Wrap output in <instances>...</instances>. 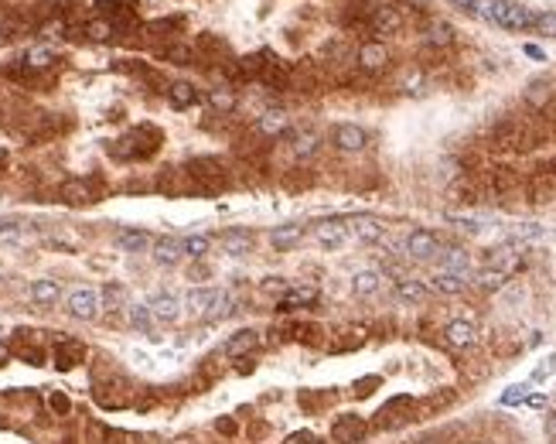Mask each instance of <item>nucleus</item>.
I'll list each match as a JSON object with an SVG mask.
<instances>
[{"instance_id": "obj_1", "label": "nucleus", "mask_w": 556, "mask_h": 444, "mask_svg": "<svg viewBox=\"0 0 556 444\" xmlns=\"http://www.w3.org/2000/svg\"><path fill=\"white\" fill-rule=\"evenodd\" d=\"M160 140H164L160 126L140 123V126H133V130H126V133L119 137L117 144L110 147V154L119 158V161H147V158H154L160 151Z\"/></svg>"}, {"instance_id": "obj_2", "label": "nucleus", "mask_w": 556, "mask_h": 444, "mask_svg": "<svg viewBox=\"0 0 556 444\" xmlns=\"http://www.w3.org/2000/svg\"><path fill=\"white\" fill-rule=\"evenodd\" d=\"M185 304H188L192 315L212 318V322L233 315V294H229V290H219V287H195V290L185 297Z\"/></svg>"}, {"instance_id": "obj_3", "label": "nucleus", "mask_w": 556, "mask_h": 444, "mask_svg": "<svg viewBox=\"0 0 556 444\" xmlns=\"http://www.w3.org/2000/svg\"><path fill=\"white\" fill-rule=\"evenodd\" d=\"M185 178L199 188V192H208V195H219L226 185H229V174L219 158H192L185 164Z\"/></svg>"}, {"instance_id": "obj_4", "label": "nucleus", "mask_w": 556, "mask_h": 444, "mask_svg": "<svg viewBox=\"0 0 556 444\" xmlns=\"http://www.w3.org/2000/svg\"><path fill=\"white\" fill-rule=\"evenodd\" d=\"M491 24H498L505 31H529V28H536V14L522 3H512V0H495Z\"/></svg>"}, {"instance_id": "obj_5", "label": "nucleus", "mask_w": 556, "mask_h": 444, "mask_svg": "<svg viewBox=\"0 0 556 444\" xmlns=\"http://www.w3.org/2000/svg\"><path fill=\"white\" fill-rule=\"evenodd\" d=\"M58 199L72 208H85V205L103 199V185H96V178H69V181H62Z\"/></svg>"}, {"instance_id": "obj_6", "label": "nucleus", "mask_w": 556, "mask_h": 444, "mask_svg": "<svg viewBox=\"0 0 556 444\" xmlns=\"http://www.w3.org/2000/svg\"><path fill=\"white\" fill-rule=\"evenodd\" d=\"M10 356H17L21 363L28 365H44L48 352H44V342H38V331L31 328H17L14 338H10Z\"/></svg>"}, {"instance_id": "obj_7", "label": "nucleus", "mask_w": 556, "mask_h": 444, "mask_svg": "<svg viewBox=\"0 0 556 444\" xmlns=\"http://www.w3.org/2000/svg\"><path fill=\"white\" fill-rule=\"evenodd\" d=\"M99 308H103V301H99V290H92V287H76L65 297V311L79 322H92L99 315Z\"/></svg>"}, {"instance_id": "obj_8", "label": "nucleus", "mask_w": 556, "mask_h": 444, "mask_svg": "<svg viewBox=\"0 0 556 444\" xmlns=\"http://www.w3.org/2000/svg\"><path fill=\"white\" fill-rule=\"evenodd\" d=\"M92 397H96V404L103 406V410H119V406H126V400H130V386H126V379L113 376V379H106V383H96Z\"/></svg>"}, {"instance_id": "obj_9", "label": "nucleus", "mask_w": 556, "mask_h": 444, "mask_svg": "<svg viewBox=\"0 0 556 444\" xmlns=\"http://www.w3.org/2000/svg\"><path fill=\"white\" fill-rule=\"evenodd\" d=\"M82 359H85V345H82L79 338H58V342H55V349H51V363H55L58 372L76 369Z\"/></svg>"}, {"instance_id": "obj_10", "label": "nucleus", "mask_w": 556, "mask_h": 444, "mask_svg": "<svg viewBox=\"0 0 556 444\" xmlns=\"http://www.w3.org/2000/svg\"><path fill=\"white\" fill-rule=\"evenodd\" d=\"M314 240H318L324 249H338V246H345V242L352 240V233H348V219H324V222H318V226H314Z\"/></svg>"}, {"instance_id": "obj_11", "label": "nucleus", "mask_w": 556, "mask_h": 444, "mask_svg": "<svg viewBox=\"0 0 556 444\" xmlns=\"http://www.w3.org/2000/svg\"><path fill=\"white\" fill-rule=\"evenodd\" d=\"M331 144H335L338 151H345V154H355V151H362V147L369 144V133H365L358 123H338V126L331 130Z\"/></svg>"}, {"instance_id": "obj_12", "label": "nucleus", "mask_w": 556, "mask_h": 444, "mask_svg": "<svg viewBox=\"0 0 556 444\" xmlns=\"http://www.w3.org/2000/svg\"><path fill=\"white\" fill-rule=\"evenodd\" d=\"M437 253H440L437 233H430V229H413V233L406 236V256H413V260H434Z\"/></svg>"}, {"instance_id": "obj_13", "label": "nucleus", "mask_w": 556, "mask_h": 444, "mask_svg": "<svg viewBox=\"0 0 556 444\" xmlns=\"http://www.w3.org/2000/svg\"><path fill=\"white\" fill-rule=\"evenodd\" d=\"M369 28H372L376 35H399V31H403V14H399V7L379 3V7L369 14Z\"/></svg>"}, {"instance_id": "obj_14", "label": "nucleus", "mask_w": 556, "mask_h": 444, "mask_svg": "<svg viewBox=\"0 0 556 444\" xmlns=\"http://www.w3.org/2000/svg\"><path fill=\"white\" fill-rule=\"evenodd\" d=\"M365 434H369V424H365L362 417H355V413H345V417H338V420H335V427H331V438H335V444H358Z\"/></svg>"}, {"instance_id": "obj_15", "label": "nucleus", "mask_w": 556, "mask_h": 444, "mask_svg": "<svg viewBox=\"0 0 556 444\" xmlns=\"http://www.w3.org/2000/svg\"><path fill=\"white\" fill-rule=\"evenodd\" d=\"M199 55H205L212 65H222V62H233V44L222 35L205 31V35H199Z\"/></svg>"}, {"instance_id": "obj_16", "label": "nucleus", "mask_w": 556, "mask_h": 444, "mask_svg": "<svg viewBox=\"0 0 556 444\" xmlns=\"http://www.w3.org/2000/svg\"><path fill=\"white\" fill-rule=\"evenodd\" d=\"M389 65V48L382 41H365L358 48V69L362 72H382Z\"/></svg>"}, {"instance_id": "obj_17", "label": "nucleus", "mask_w": 556, "mask_h": 444, "mask_svg": "<svg viewBox=\"0 0 556 444\" xmlns=\"http://www.w3.org/2000/svg\"><path fill=\"white\" fill-rule=\"evenodd\" d=\"M147 308H151L154 322H174V318H181V297H178V294H171V290L154 294V297L147 301Z\"/></svg>"}, {"instance_id": "obj_18", "label": "nucleus", "mask_w": 556, "mask_h": 444, "mask_svg": "<svg viewBox=\"0 0 556 444\" xmlns=\"http://www.w3.org/2000/svg\"><path fill=\"white\" fill-rule=\"evenodd\" d=\"M256 349H260V331H253V328H242L236 335H229L226 345H222V352L233 356V359H242V356H249Z\"/></svg>"}, {"instance_id": "obj_19", "label": "nucleus", "mask_w": 556, "mask_h": 444, "mask_svg": "<svg viewBox=\"0 0 556 444\" xmlns=\"http://www.w3.org/2000/svg\"><path fill=\"white\" fill-rule=\"evenodd\" d=\"M516 188V174L509 171V167H491L488 174H485V181H481V192H488L491 199H502V195H509Z\"/></svg>"}, {"instance_id": "obj_20", "label": "nucleus", "mask_w": 556, "mask_h": 444, "mask_svg": "<svg viewBox=\"0 0 556 444\" xmlns=\"http://www.w3.org/2000/svg\"><path fill=\"white\" fill-rule=\"evenodd\" d=\"M164 96H167V103H171L174 110H192V106L199 103V89H195L192 82H185V79L167 82Z\"/></svg>"}, {"instance_id": "obj_21", "label": "nucleus", "mask_w": 556, "mask_h": 444, "mask_svg": "<svg viewBox=\"0 0 556 444\" xmlns=\"http://www.w3.org/2000/svg\"><path fill=\"white\" fill-rule=\"evenodd\" d=\"M219 242L226 246V253H233V256H246V253H253L256 236H253L249 229L236 226V229H226V233H219Z\"/></svg>"}, {"instance_id": "obj_22", "label": "nucleus", "mask_w": 556, "mask_h": 444, "mask_svg": "<svg viewBox=\"0 0 556 444\" xmlns=\"http://www.w3.org/2000/svg\"><path fill=\"white\" fill-rule=\"evenodd\" d=\"M444 338H447V345H454V349H471L478 342V328H475V322L457 318V322H450L444 328Z\"/></svg>"}, {"instance_id": "obj_23", "label": "nucleus", "mask_w": 556, "mask_h": 444, "mask_svg": "<svg viewBox=\"0 0 556 444\" xmlns=\"http://www.w3.org/2000/svg\"><path fill=\"white\" fill-rule=\"evenodd\" d=\"M256 130L263 137H287V133H294L290 130V117L283 110H263L260 120H256Z\"/></svg>"}, {"instance_id": "obj_24", "label": "nucleus", "mask_w": 556, "mask_h": 444, "mask_svg": "<svg viewBox=\"0 0 556 444\" xmlns=\"http://www.w3.org/2000/svg\"><path fill=\"white\" fill-rule=\"evenodd\" d=\"M151 246H154V263H160V267H174L185 256L181 253V236H158Z\"/></svg>"}, {"instance_id": "obj_25", "label": "nucleus", "mask_w": 556, "mask_h": 444, "mask_svg": "<svg viewBox=\"0 0 556 444\" xmlns=\"http://www.w3.org/2000/svg\"><path fill=\"white\" fill-rule=\"evenodd\" d=\"M304 233H308V229H304L301 222H287V226H273L267 240H270L273 249H290V246H297V242L304 240Z\"/></svg>"}, {"instance_id": "obj_26", "label": "nucleus", "mask_w": 556, "mask_h": 444, "mask_svg": "<svg viewBox=\"0 0 556 444\" xmlns=\"http://www.w3.org/2000/svg\"><path fill=\"white\" fill-rule=\"evenodd\" d=\"M519 263H522V256H519L516 246H498V249H491L488 253V270H502V274H512Z\"/></svg>"}, {"instance_id": "obj_27", "label": "nucleus", "mask_w": 556, "mask_h": 444, "mask_svg": "<svg viewBox=\"0 0 556 444\" xmlns=\"http://www.w3.org/2000/svg\"><path fill=\"white\" fill-rule=\"evenodd\" d=\"M348 233H352V240H362V242L382 240V226H379L372 215H355V219H348Z\"/></svg>"}, {"instance_id": "obj_28", "label": "nucleus", "mask_w": 556, "mask_h": 444, "mask_svg": "<svg viewBox=\"0 0 556 444\" xmlns=\"http://www.w3.org/2000/svg\"><path fill=\"white\" fill-rule=\"evenodd\" d=\"M28 294H31V301H35V304H41V308H51V304L62 297V283L51 281V277H41V281L31 283V290H28Z\"/></svg>"}, {"instance_id": "obj_29", "label": "nucleus", "mask_w": 556, "mask_h": 444, "mask_svg": "<svg viewBox=\"0 0 556 444\" xmlns=\"http://www.w3.org/2000/svg\"><path fill=\"white\" fill-rule=\"evenodd\" d=\"M154 242V236L147 229H119L117 233V246L123 253H144Z\"/></svg>"}, {"instance_id": "obj_30", "label": "nucleus", "mask_w": 556, "mask_h": 444, "mask_svg": "<svg viewBox=\"0 0 556 444\" xmlns=\"http://www.w3.org/2000/svg\"><path fill=\"white\" fill-rule=\"evenodd\" d=\"M314 301H318L314 287H287V294L280 297V311H297V308H308Z\"/></svg>"}, {"instance_id": "obj_31", "label": "nucleus", "mask_w": 556, "mask_h": 444, "mask_svg": "<svg viewBox=\"0 0 556 444\" xmlns=\"http://www.w3.org/2000/svg\"><path fill=\"white\" fill-rule=\"evenodd\" d=\"M158 58L171 62V65H195V48H188L181 41H167L158 48Z\"/></svg>"}, {"instance_id": "obj_32", "label": "nucleus", "mask_w": 556, "mask_h": 444, "mask_svg": "<svg viewBox=\"0 0 556 444\" xmlns=\"http://www.w3.org/2000/svg\"><path fill=\"white\" fill-rule=\"evenodd\" d=\"M236 103H239V92L233 85H215V89H208V106H212L215 113H233Z\"/></svg>"}, {"instance_id": "obj_33", "label": "nucleus", "mask_w": 556, "mask_h": 444, "mask_svg": "<svg viewBox=\"0 0 556 444\" xmlns=\"http://www.w3.org/2000/svg\"><path fill=\"white\" fill-rule=\"evenodd\" d=\"M379 287H382V274H379V270H358L355 277H352L355 297H372Z\"/></svg>"}, {"instance_id": "obj_34", "label": "nucleus", "mask_w": 556, "mask_h": 444, "mask_svg": "<svg viewBox=\"0 0 556 444\" xmlns=\"http://www.w3.org/2000/svg\"><path fill=\"white\" fill-rule=\"evenodd\" d=\"M28 72H44V69H51L55 65V51L51 48H44V44H38V48H31L28 55H24V62H21Z\"/></svg>"}, {"instance_id": "obj_35", "label": "nucleus", "mask_w": 556, "mask_h": 444, "mask_svg": "<svg viewBox=\"0 0 556 444\" xmlns=\"http://www.w3.org/2000/svg\"><path fill=\"white\" fill-rule=\"evenodd\" d=\"M430 287L440 290V294H461V290L468 287V277H464V274H447V270H440L437 277H430Z\"/></svg>"}, {"instance_id": "obj_36", "label": "nucleus", "mask_w": 556, "mask_h": 444, "mask_svg": "<svg viewBox=\"0 0 556 444\" xmlns=\"http://www.w3.org/2000/svg\"><path fill=\"white\" fill-rule=\"evenodd\" d=\"M82 35L89 41H110L113 35H119V28L113 24V21H106V17H92L85 28H82Z\"/></svg>"}, {"instance_id": "obj_37", "label": "nucleus", "mask_w": 556, "mask_h": 444, "mask_svg": "<svg viewBox=\"0 0 556 444\" xmlns=\"http://www.w3.org/2000/svg\"><path fill=\"white\" fill-rule=\"evenodd\" d=\"M427 283L423 281H396V297L399 301H410V304H420V301H427Z\"/></svg>"}, {"instance_id": "obj_38", "label": "nucleus", "mask_w": 556, "mask_h": 444, "mask_svg": "<svg viewBox=\"0 0 556 444\" xmlns=\"http://www.w3.org/2000/svg\"><path fill=\"white\" fill-rule=\"evenodd\" d=\"M454 38H457V31L447 21H434L427 28V44H434V48H447V44H454Z\"/></svg>"}, {"instance_id": "obj_39", "label": "nucleus", "mask_w": 556, "mask_h": 444, "mask_svg": "<svg viewBox=\"0 0 556 444\" xmlns=\"http://www.w3.org/2000/svg\"><path fill=\"white\" fill-rule=\"evenodd\" d=\"M126 322H130V328H137V331H151V328H154V315H151L147 304H130V308H126Z\"/></svg>"}, {"instance_id": "obj_40", "label": "nucleus", "mask_w": 556, "mask_h": 444, "mask_svg": "<svg viewBox=\"0 0 556 444\" xmlns=\"http://www.w3.org/2000/svg\"><path fill=\"white\" fill-rule=\"evenodd\" d=\"M444 270H447V274H464V277H468L471 256H468L464 249H447V253H444Z\"/></svg>"}, {"instance_id": "obj_41", "label": "nucleus", "mask_w": 556, "mask_h": 444, "mask_svg": "<svg viewBox=\"0 0 556 444\" xmlns=\"http://www.w3.org/2000/svg\"><path fill=\"white\" fill-rule=\"evenodd\" d=\"M208 249H212V240H208V236H185V240H181V253L192 256V260L208 256Z\"/></svg>"}, {"instance_id": "obj_42", "label": "nucleus", "mask_w": 556, "mask_h": 444, "mask_svg": "<svg viewBox=\"0 0 556 444\" xmlns=\"http://www.w3.org/2000/svg\"><path fill=\"white\" fill-rule=\"evenodd\" d=\"M475 281H478V287H481V290H502V287H505V281H509V274H502V270H488V267H485Z\"/></svg>"}, {"instance_id": "obj_43", "label": "nucleus", "mask_w": 556, "mask_h": 444, "mask_svg": "<svg viewBox=\"0 0 556 444\" xmlns=\"http://www.w3.org/2000/svg\"><path fill=\"white\" fill-rule=\"evenodd\" d=\"M21 236H24V226H21L17 219H0V246L21 242Z\"/></svg>"}, {"instance_id": "obj_44", "label": "nucleus", "mask_w": 556, "mask_h": 444, "mask_svg": "<svg viewBox=\"0 0 556 444\" xmlns=\"http://www.w3.org/2000/svg\"><path fill=\"white\" fill-rule=\"evenodd\" d=\"M314 151H318V137H314V133H301L297 144H294V154H297V158H311Z\"/></svg>"}, {"instance_id": "obj_45", "label": "nucleus", "mask_w": 556, "mask_h": 444, "mask_svg": "<svg viewBox=\"0 0 556 444\" xmlns=\"http://www.w3.org/2000/svg\"><path fill=\"white\" fill-rule=\"evenodd\" d=\"M536 31H539V35H546V38H556V10L536 14Z\"/></svg>"}, {"instance_id": "obj_46", "label": "nucleus", "mask_w": 556, "mask_h": 444, "mask_svg": "<svg viewBox=\"0 0 556 444\" xmlns=\"http://www.w3.org/2000/svg\"><path fill=\"white\" fill-rule=\"evenodd\" d=\"M48 406H51L58 417H65V413L72 410V400H69L65 393H58V390H55V393H48Z\"/></svg>"}, {"instance_id": "obj_47", "label": "nucleus", "mask_w": 556, "mask_h": 444, "mask_svg": "<svg viewBox=\"0 0 556 444\" xmlns=\"http://www.w3.org/2000/svg\"><path fill=\"white\" fill-rule=\"evenodd\" d=\"M525 390H529V386H509V390L502 393V404L512 406V404H519V400H525Z\"/></svg>"}, {"instance_id": "obj_48", "label": "nucleus", "mask_w": 556, "mask_h": 444, "mask_svg": "<svg viewBox=\"0 0 556 444\" xmlns=\"http://www.w3.org/2000/svg\"><path fill=\"white\" fill-rule=\"evenodd\" d=\"M553 369H556V356H550L546 363H543L539 369H536V372H532V383H543V379H546V376H550Z\"/></svg>"}, {"instance_id": "obj_49", "label": "nucleus", "mask_w": 556, "mask_h": 444, "mask_svg": "<svg viewBox=\"0 0 556 444\" xmlns=\"http://www.w3.org/2000/svg\"><path fill=\"white\" fill-rule=\"evenodd\" d=\"M103 294H106L110 301H123V297H126V290H123L119 283H106V290H103Z\"/></svg>"}, {"instance_id": "obj_50", "label": "nucleus", "mask_w": 556, "mask_h": 444, "mask_svg": "<svg viewBox=\"0 0 556 444\" xmlns=\"http://www.w3.org/2000/svg\"><path fill=\"white\" fill-rule=\"evenodd\" d=\"M525 55H529V58H536V62H546L543 48H536V44H525Z\"/></svg>"}, {"instance_id": "obj_51", "label": "nucleus", "mask_w": 556, "mask_h": 444, "mask_svg": "<svg viewBox=\"0 0 556 444\" xmlns=\"http://www.w3.org/2000/svg\"><path fill=\"white\" fill-rule=\"evenodd\" d=\"M546 434H550V441L556 444V410L550 413V417H546Z\"/></svg>"}, {"instance_id": "obj_52", "label": "nucleus", "mask_w": 556, "mask_h": 444, "mask_svg": "<svg viewBox=\"0 0 556 444\" xmlns=\"http://www.w3.org/2000/svg\"><path fill=\"white\" fill-rule=\"evenodd\" d=\"M106 441H110V444H123V441H126V434H123V431H113V427H110V431H106Z\"/></svg>"}, {"instance_id": "obj_53", "label": "nucleus", "mask_w": 556, "mask_h": 444, "mask_svg": "<svg viewBox=\"0 0 556 444\" xmlns=\"http://www.w3.org/2000/svg\"><path fill=\"white\" fill-rule=\"evenodd\" d=\"M219 431H222V434H233V420H219Z\"/></svg>"}, {"instance_id": "obj_54", "label": "nucleus", "mask_w": 556, "mask_h": 444, "mask_svg": "<svg viewBox=\"0 0 556 444\" xmlns=\"http://www.w3.org/2000/svg\"><path fill=\"white\" fill-rule=\"evenodd\" d=\"M525 400H529V406H543L546 404V397H525Z\"/></svg>"}, {"instance_id": "obj_55", "label": "nucleus", "mask_w": 556, "mask_h": 444, "mask_svg": "<svg viewBox=\"0 0 556 444\" xmlns=\"http://www.w3.org/2000/svg\"><path fill=\"white\" fill-rule=\"evenodd\" d=\"M450 3H454V7H468V10H471V3H475V0H450Z\"/></svg>"}, {"instance_id": "obj_56", "label": "nucleus", "mask_w": 556, "mask_h": 444, "mask_svg": "<svg viewBox=\"0 0 556 444\" xmlns=\"http://www.w3.org/2000/svg\"><path fill=\"white\" fill-rule=\"evenodd\" d=\"M7 356H10V349H3V345H0V365L7 363Z\"/></svg>"}, {"instance_id": "obj_57", "label": "nucleus", "mask_w": 556, "mask_h": 444, "mask_svg": "<svg viewBox=\"0 0 556 444\" xmlns=\"http://www.w3.org/2000/svg\"><path fill=\"white\" fill-rule=\"evenodd\" d=\"M7 38V24H0V41Z\"/></svg>"}, {"instance_id": "obj_58", "label": "nucleus", "mask_w": 556, "mask_h": 444, "mask_svg": "<svg viewBox=\"0 0 556 444\" xmlns=\"http://www.w3.org/2000/svg\"><path fill=\"white\" fill-rule=\"evenodd\" d=\"M308 444H321V441H308Z\"/></svg>"}, {"instance_id": "obj_59", "label": "nucleus", "mask_w": 556, "mask_h": 444, "mask_svg": "<svg viewBox=\"0 0 556 444\" xmlns=\"http://www.w3.org/2000/svg\"><path fill=\"white\" fill-rule=\"evenodd\" d=\"M0 335H3V328H0Z\"/></svg>"}]
</instances>
